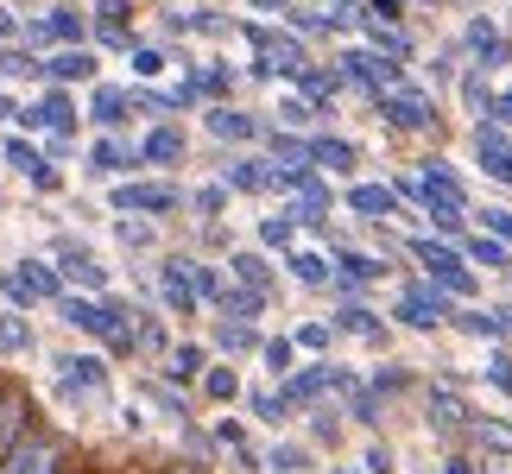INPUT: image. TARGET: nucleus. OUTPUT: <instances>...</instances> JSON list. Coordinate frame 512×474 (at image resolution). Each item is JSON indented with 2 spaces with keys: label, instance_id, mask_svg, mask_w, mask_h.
I'll use <instances>...</instances> for the list:
<instances>
[{
  "label": "nucleus",
  "instance_id": "obj_27",
  "mask_svg": "<svg viewBox=\"0 0 512 474\" xmlns=\"http://www.w3.org/2000/svg\"><path fill=\"white\" fill-rule=\"evenodd\" d=\"M253 411H260V418H272V424H279V418H285L291 405H285V392H279V399H272V392H253Z\"/></svg>",
  "mask_w": 512,
  "mask_h": 474
},
{
  "label": "nucleus",
  "instance_id": "obj_43",
  "mask_svg": "<svg viewBox=\"0 0 512 474\" xmlns=\"http://www.w3.org/2000/svg\"><path fill=\"white\" fill-rule=\"evenodd\" d=\"M487 373H494V386H506V392H512V361H494Z\"/></svg>",
  "mask_w": 512,
  "mask_h": 474
},
{
  "label": "nucleus",
  "instance_id": "obj_28",
  "mask_svg": "<svg viewBox=\"0 0 512 474\" xmlns=\"http://www.w3.org/2000/svg\"><path fill=\"white\" fill-rule=\"evenodd\" d=\"M260 241H266V247H285V241H291V215H272V222L260 228Z\"/></svg>",
  "mask_w": 512,
  "mask_h": 474
},
{
  "label": "nucleus",
  "instance_id": "obj_46",
  "mask_svg": "<svg viewBox=\"0 0 512 474\" xmlns=\"http://www.w3.org/2000/svg\"><path fill=\"white\" fill-rule=\"evenodd\" d=\"M494 114H500V121H512V95H506V102H500V108H494Z\"/></svg>",
  "mask_w": 512,
  "mask_h": 474
},
{
  "label": "nucleus",
  "instance_id": "obj_24",
  "mask_svg": "<svg viewBox=\"0 0 512 474\" xmlns=\"http://www.w3.org/2000/svg\"><path fill=\"white\" fill-rule=\"evenodd\" d=\"M430 411H437V424H462V418H468L456 392H437V399H430Z\"/></svg>",
  "mask_w": 512,
  "mask_h": 474
},
{
  "label": "nucleus",
  "instance_id": "obj_14",
  "mask_svg": "<svg viewBox=\"0 0 512 474\" xmlns=\"http://www.w3.org/2000/svg\"><path fill=\"white\" fill-rule=\"evenodd\" d=\"M26 348H32L26 316H0V354H26Z\"/></svg>",
  "mask_w": 512,
  "mask_h": 474
},
{
  "label": "nucleus",
  "instance_id": "obj_45",
  "mask_svg": "<svg viewBox=\"0 0 512 474\" xmlns=\"http://www.w3.org/2000/svg\"><path fill=\"white\" fill-rule=\"evenodd\" d=\"M443 474H475V462H449V468H443Z\"/></svg>",
  "mask_w": 512,
  "mask_h": 474
},
{
  "label": "nucleus",
  "instance_id": "obj_33",
  "mask_svg": "<svg viewBox=\"0 0 512 474\" xmlns=\"http://www.w3.org/2000/svg\"><path fill=\"white\" fill-rule=\"evenodd\" d=\"M266 367L272 373H291V342H266Z\"/></svg>",
  "mask_w": 512,
  "mask_h": 474
},
{
  "label": "nucleus",
  "instance_id": "obj_41",
  "mask_svg": "<svg viewBox=\"0 0 512 474\" xmlns=\"http://www.w3.org/2000/svg\"><path fill=\"white\" fill-rule=\"evenodd\" d=\"M462 323L475 329V335H500V316H462Z\"/></svg>",
  "mask_w": 512,
  "mask_h": 474
},
{
  "label": "nucleus",
  "instance_id": "obj_35",
  "mask_svg": "<svg viewBox=\"0 0 512 474\" xmlns=\"http://www.w3.org/2000/svg\"><path fill=\"white\" fill-rule=\"evenodd\" d=\"M298 342H304V348H329V329H323V323H304Z\"/></svg>",
  "mask_w": 512,
  "mask_h": 474
},
{
  "label": "nucleus",
  "instance_id": "obj_9",
  "mask_svg": "<svg viewBox=\"0 0 512 474\" xmlns=\"http://www.w3.org/2000/svg\"><path fill=\"white\" fill-rule=\"evenodd\" d=\"M127 108H133V95H127V89H114V83H102V89H95V121H102V127H114Z\"/></svg>",
  "mask_w": 512,
  "mask_h": 474
},
{
  "label": "nucleus",
  "instance_id": "obj_8",
  "mask_svg": "<svg viewBox=\"0 0 512 474\" xmlns=\"http://www.w3.org/2000/svg\"><path fill=\"white\" fill-rule=\"evenodd\" d=\"M152 165H171V158H184V133L177 127H159V133H146V146H140Z\"/></svg>",
  "mask_w": 512,
  "mask_h": 474
},
{
  "label": "nucleus",
  "instance_id": "obj_7",
  "mask_svg": "<svg viewBox=\"0 0 512 474\" xmlns=\"http://www.w3.org/2000/svg\"><path fill=\"white\" fill-rule=\"evenodd\" d=\"M7 165H19V171H26L38 190H51V184H57V171H51V165H45V158H38L26 140H13V146H7Z\"/></svg>",
  "mask_w": 512,
  "mask_h": 474
},
{
  "label": "nucleus",
  "instance_id": "obj_11",
  "mask_svg": "<svg viewBox=\"0 0 512 474\" xmlns=\"http://www.w3.org/2000/svg\"><path fill=\"white\" fill-rule=\"evenodd\" d=\"M51 76L57 83H83V76H95V57L89 51H64V57H51Z\"/></svg>",
  "mask_w": 512,
  "mask_h": 474
},
{
  "label": "nucleus",
  "instance_id": "obj_17",
  "mask_svg": "<svg viewBox=\"0 0 512 474\" xmlns=\"http://www.w3.org/2000/svg\"><path fill=\"white\" fill-rule=\"evenodd\" d=\"M133 158H140L133 146H114V140H102V146H95V171H127Z\"/></svg>",
  "mask_w": 512,
  "mask_h": 474
},
{
  "label": "nucleus",
  "instance_id": "obj_26",
  "mask_svg": "<svg viewBox=\"0 0 512 474\" xmlns=\"http://www.w3.org/2000/svg\"><path fill=\"white\" fill-rule=\"evenodd\" d=\"M203 386H209V399H234V392H241V380H234L228 367H215V373H209Z\"/></svg>",
  "mask_w": 512,
  "mask_h": 474
},
{
  "label": "nucleus",
  "instance_id": "obj_3",
  "mask_svg": "<svg viewBox=\"0 0 512 474\" xmlns=\"http://www.w3.org/2000/svg\"><path fill=\"white\" fill-rule=\"evenodd\" d=\"M57 367H64V373H57V386H64V392H76V399L102 392V380H108V367L95 361V354H64Z\"/></svg>",
  "mask_w": 512,
  "mask_h": 474
},
{
  "label": "nucleus",
  "instance_id": "obj_23",
  "mask_svg": "<svg viewBox=\"0 0 512 474\" xmlns=\"http://www.w3.org/2000/svg\"><path fill=\"white\" fill-rule=\"evenodd\" d=\"M291 272H298L304 285H323V279H329V266L317 260V253H298V260H291Z\"/></svg>",
  "mask_w": 512,
  "mask_h": 474
},
{
  "label": "nucleus",
  "instance_id": "obj_22",
  "mask_svg": "<svg viewBox=\"0 0 512 474\" xmlns=\"http://www.w3.org/2000/svg\"><path fill=\"white\" fill-rule=\"evenodd\" d=\"M348 411L361 424H380V405H373V392H361V386H348Z\"/></svg>",
  "mask_w": 512,
  "mask_h": 474
},
{
  "label": "nucleus",
  "instance_id": "obj_18",
  "mask_svg": "<svg viewBox=\"0 0 512 474\" xmlns=\"http://www.w3.org/2000/svg\"><path fill=\"white\" fill-rule=\"evenodd\" d=\"M310 158H317V165H329V171H342V165H354V146H342V140H317V146H310Z\"/></svg>",
  "mask_w": 512,
  "mask_h": 474
},
{
  "label": "nucleus",
  "instance_id": "obj_2",
  "mask_svg": "<svg viewBox=\"0 0 512 474\" xmlns=\"http://www.w3.org/2000/svg\"><path fill=\"white\" fill-rule=\"evenodd\" d=\"M32 430H38V424H32V405H26V392L0 380V462H7L13 449L32 437Z\"/></svg>",
  "mask_w": 512,
  "mask_h": 474
},
{
  "label": "nucleus",
  "instance_id": "obj_31",
  "mask_svg": "<svg viewBox=\"0 0 512 474\" xmlns=\"http://www.w3.org/2000/svg\"><path fill=\"white\" fill-rule=\"evenodd\" d=\"M475 437H481L487 449H512V430H506V424H475Z\"/></svg>",
  "mask_w": 512,
  "mask_h": 474
},
{
  "label": "nucleus",
  "instance_id": "obj_39",
  "mask_svg": "<svg viewBox=\"0 0 512 474\" xmlns=\"http://www.w3.org/2000/svg\"><path fill=\"white\" fill-rule=\"evenodd\" d=\"M222 342H228V348H253V329L234 323V329H222Z\"/></svg>",
  "mask_w": 512,
  "mask_h": 474
},
{
  "label": "nucleus",
  "instance_id": "obj_4",
  "mask_svg": "<svg viewBox=\"0 0 512 474\" xmlns=\"http://www.w3.org/2000/svg\"><path fill=\"white\" fill-rule=\"evenodd\" d=\"M114 209H177V190L171 184H121Z\"/></svg>",
  "mask_w": 512,
  "mask_h": 474
},
{
  "label": "nucleus",
  "instance_id": "obj_16",
  "mask_svg": "<svg viewBox=\"0 0 512 474\" xmlns=\"http://www.w3.org/2000/svg\"><path fill=\"white\" fill-rule=\"evenodd\" d=\"M165 373H171V380H196V373H203V348L184 342V348L171 354V367H165Z\"/></svg>",
  "mask_w": 512,
  "mask_h": 474
},
{
  "label": "nucleus",
  "instance_id": "obj_30",
  "mask_svg": "<svg viewBox=\"0 0 512 474\" xmlns=\"http://www.w3.org/2000/svg\"><path fill=\"white\" fill-rule=\"evenodd\" d=\"M342 329H361V335H373V329H380V316H373V310H361V304H354V310H342Z\"/></svg>",
  "mask_w": 512,
  "mask_h": 474
},
{
  "label": "nucleus",
  "instance_id": "obj_13",
  "mask_svg": "<svg viewBox=\"0 0 512 474\" xmlns=\"http://www.w3.org/2000/svg\"><path fill=\"white\" fill-rule=\"evenodd\" d=\"M260 304H266V291H253V285H228L222 291V310H234V316H260Z\"/></svg>",
  "mask_w": 512,
  "mask_h": 474
},
{
  "label": "nucleus",
  "instance_id": "obj_34",
  "mask_svg": "<svg viewBox=\"0 0 512 474\" xmlns=\"http://www.w3.org/2000/svg\"><path fill=\"white\" fill-rule=\"evenodd\" d=\"M70 279H83V285H102V266H95V260H70Z\"/></svg>",
  "mask_w": 512,
  "mask_h": 474
},
{
  "label": "nucleus",
  "instance_id": "obj_42",
  "mask_svg": "<svg viewBox=\"0 0 512 474\" xmlns=\"http://www.w3.org/2000/svg\"><path fill=\"white\" fill-rule=\"evenodd\" d=\"M487 222H494V234H500V241H512V215H506V209H494Z\"/></svg>",
  "mask_w": 512,
  "mask_h": 474
},
{
  "label": "nucleus",
  "instance_id": "obj_20",
  "mask_svg": "<svg viewBox=\"0 0 512 474\" xmlns=\"http://www.w3.org/2000/svg\"><path fill=\"white\" fill-rule=\"evenodd\" d=\"M260 184H272V171H260V165H228V190H260Z\"/></svg>",
  "mask_w": 512,
  "mask_h": 474
},
{
  "label": "nucleus",
  "instance_id": "obj_19",
  "mask_svg": "<svg viewBox=\"0 0 512 474\" xmlns=\"http://www.w3.org/2000/svg\"><path fill=\"white\" fill-rule=\"evenodd\" d=\"M45 26H51V38H83V13H76V7H57Z\"/></svg>",
  "mask_w": 512,
  "mask_h": 474
},
{
  "label": "nucleus",
  "instance_id": "obj_25",
  "mask_svg": "<svg viewBox=\"0 0 512 474\" xmlns=\"http://www.w3.org/2000/svg\"><path fill=\"white\" fill-rule=\"evenodd\" d=\"M190 279H196V298H215V304H222V291H228V285L215 279V266H196Z\"/></svg>",
  "mask_w": 512,
  "mask_h": 474
},
{
  "label": "nucleus",
  "instance_id": "obj_29",
  "mask_svg": "<svg viewBox=\"0 0 512 474\" xmlns=\"http://www.w3.org/2000/svg\"><path fill=\"white\" fill-rule=\"evenodd\" d=\"M234 272H241V279H247L253 291L266 285V260H253V253H241V260H234Z\"/></svg>",
  "mask_w": 512,
  "mask_h": 474
},
{
  "label": "nucleus",
  "instance_id": "obj_37",
  "mask_svg": "<svg viewBox=\"0 0 512 474\" xmlns=\"http://www.w3.org/2000/svg\"><path fill=\"white\" fill-rule=\"evenodd\" d=\"M405 386V373L399 367H386V373H373V392H399Z\"/></svg>",
  "mask_w": 512,
  "mask_h": 474
},
{
  "label": "nucleus",
  "instance_id": "obj_47",
  "mask_svg": "<svg viewBox=\"0 0 512 474\" xmlns=\"http://www.w3.org/2000/svg\"><path fill=\"white\" fill-rule=\"evenodd\" d=\"M253 7H285V0H253Z\"/></svg>",
  "mask_w": 512,
  "mask_h": 474
},
{
  "label": "nucleus",
  "instance_id": "obj_44",
  "mask_svg": "<svg viewBox=\"0 0 512 474\" xmlns=\"http://www.w3.org/2000/svg\"><path fill=\"white\" fill-rule=\"evenodd\" d=\"M19 26H13V13H0V38H13Z\"/></svg>",
  "mask_w": 512,
  "mask_h": 474
},
{
  "label": "nucleus",
  "instance_id": "obj_32",
  "mask_svg": "<svg viewBox=\"0 0 512 474\" xmlns=\"http://www.w3.org/2000/svg\"><path fill=\"white\" fill-rule=\"evenodd\" d=\"M468 253H475L481 266H506V247H500V241H475V247H468Z\"/></svg>",
  "mask_w": 512,
  "mask_h": 474
},
{
  "label": "nucleus",
  "instance_id": "obj_38",
  "mask_svg": "<svg viewBox=\"0 0 512 474\" xmlns=\"http://www.w3.org/2000/svg\"><path fill=\"white\" fill-rule=\"evenodd\" d=\"M133 70H140V76H159L165 57H159V51H140V57H133Z\"/></svg>",
  "mask_w": 512,
  "mask_h": 474
},
{
  "label": "nucleus",
  "instance_id": "obj_1",
  "mask_svg": "<svg viewBox=\"0 0 512 474\" xmlns=\"http://www.w3.org/2000/svg\"><path fill=\"white\" fill-rule=\"evenodd\" d=\"M64 462H70V443L51 437V430H32V437L0 462V474H64Z\"/></svg>",
  "mask_w": 512,
  "mask_h": 474
},
{
  "label": "nucleus",
  "instance_id": "obj_12",
  "mask_svg": "<svg viewBox=\"0 0 512 474\" xmlns=\"http://www.w3.org/2000/svg\"><path fill=\"white\" fill-rule=\"evenodd\" d=\"M348 203H354V209H361V215H367V222H380V215H392V190H380V184H361V190H354V196H348Z\"/></svg>",
  "mask_w": 512,
  "mask_h": 474
},
{
  "label": "nucleus",
  "instance_id": "obj_10",
  "mask_svg": "<svg viewBox=\"0 0 512 474\" xmlns=\"http://www.w3.org/2000/svg\"><path fill=\"white\" fill-rule=\"evenodd\" d=\"M57 310H64V323H70V329H108L102 304H83V298H57Z\"/></svg>",
  "mask_w": 512,
  "mask_h": 474
},
{
  "label": "nucleus",
  "instance_id": "obj_40",
  "mask_svg": "<svg viewBox=\"0 0 512 474\" xmlns=\"http://www.w3.org/2000/svg\"><path fill=\"white\" fill-rule=\"evenodd\" d=\"M272 468H279V474H298L304 456H298V449H279V456H272Z\"/></svg>",
  "mask_w": 512,
  "mask_h": 474
},
{
  "label": "nucleus",
  "instance_id": "obj_6",
  "mask_svg": "<svg viewBox=\"0 0 512 474\" xmlns=\"http://www.w3.org/2000/svg\"><path fill=\"white\" fill-rule=\"evenodd\" d=\"M386 114H392V127H430L437 121L424 95H386Z\"/></svg>",
  "mask_w": 512,
  "mask_h": 474
},
{
  "label": "nucleus",
  "instance_id": "obj_21",
  "mask_svg": "<svg viewBox=\"0 0 512 474\" xmlns=\"http://www.w3.org/2000/svg\"><path fill=\"white\" fill-rule=\"evenodd\" d=\"M0 285H7V298H13V304H32V298H38V285L26 279V266H13V272H7Z\"/></svg>",
  "mask_w": 512,
  "mask_h": 474
},
{
  "label": "nucleus",
  "instance_id": "obj_15",
  "mask_svg": "<svg viewBox=\"0 0 512 474\" xmlns=\"http://www.w3.org/2000/svg\"><path fill=\"white\" fill-rule=\"evenodd\" d=\"M209 127L222 133V140H247V133H253V121H247V114H234V108H215Z\"/></svg>",
  "mask_w": 512,
  "mask_h": 474
},
{
  "label": "nucleus",
  "instance_id": "obj_5",
  "mask_svg": "<svg viewBox=\"0 0 512 474\" xmlns=\"http://www.w3.org/2000/svg\"><path fill=\"white\" fill-rule=\"evenodd\" d=\"M399 316H405V323H418V329H430V323H443V291H405V304H399Z\"/></svg>",
  "mask_w": 512,
  "mask_h": 474
},
{
  "label": "nucleus",
  "instance_id": "obj_36",
  "mask_svg": "<svg viewBox=\"0 0 512 474\" xmlns=\"http://www.w3.org/2000/svg\"><path fill=\"white\" fill-rule=\"evenodd\" d=\"M304 89L317 95V102H329V95H336V76H304Z\"/></svg>",
  "mask_w": 512,
  "mask_h": 474
}]
</instances>
